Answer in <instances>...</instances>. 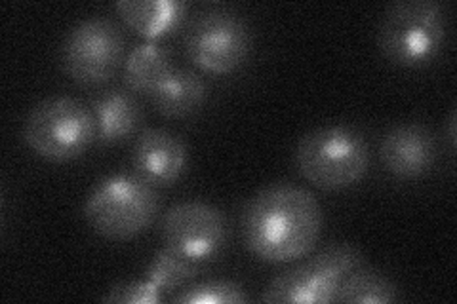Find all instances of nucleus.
Wrapping results in <instances>:
<instances>
[{
    "label": "nucleus",
    "instance_id": "f257e3e1",
    "mask_svg": "<svg viewBox=\"0 0 457 304\" xmlns=\"http://www.w3.org/2000/svg\"><path fill=\"white\" fill-rule=\"evenodd\" d=\"M322 208L303 186L275 183L262 188L242 215L246 248L265 263H292L317 245Z\"/></svg>",
    "mask_w": 457,
    "mask_h": 304
},
{
    "label": "nucleus",
    "instance_id": "6ab92c4d",
    "mask_svg": "<svg viewBox=\"0 0 457 304\" xmlns=\"http://www.w3.org/2000/svg\"><path fill=\"white\" fill-rule=\"evenodd\" d=\"M105 302H128V304H156L161 300V289L149 280L145 282H122L109 289L104 297Z\"/></svg>",
    "mask_w": 457,
    "mask_h": 304
},
{
    "label": "nucleus",
    "instance_id": "9d476101",
    "mask_svg": "<svg viewBox=\"0 0 457 304\" xmlns=\"http://www.w3.org/2000/svg\"><path fill=\"white\" fill-rule=\"evenodd\" d=\"M381 162L393 177L413 181L427 176L436 160L435 134L423 124H396L379 144Z\"/></svg>",
    "mask_w": 457,
    "mask_h": 304
},
{
    "label": "nucleus",
    "instance_id": "2eb2a0df",
    "mask_svg": "<svg viewBox=\"0 0 457 304\" xmlns=\"http://www.w3.org/2000/svg\"><path fill=\"white\" fill-rule=\"evenodd\" d=\"M174 69L170 53L154 42H143L126 55L122 77L128 88L141 95H151L168 72Z\"/></svg>",
    "mask_w": 457,
    "mask_h": 304
},
{
    "label": "nucleus",
    "instance_id": "20e7f679",
    "mask_svg": "<svg viewBox=\"0 0 457 304\" xmlns=\"http://www.w3.org/2000/svg\"><path fill=\"white\" fill-rule=\"evenodd\" d=\"M161 210L156 188L136 173H114L99 181L84 201V219L109 240L134 238L151 226Z\"/></svg>",
    "mask_w": 457,
    "mask_h": 304
},
{
    "label": "nucleus",
    "instance_id": "f3484780",
    "mask_svg": "<svg viewBox=\"0 0 457 304\" xmlns=\"http://www.w3.org/2000/svg\"><path fill=\"white\" fill-rule=\"evenodd\" d=\"M200 270H203L200 263L164 248L151 260L147 280L159 287L161 292H176V289L179 292L181 287L191 283L198 276Z\"/></svg>",
    "mask_w": 457,
    "mask_h": 304
},
{
    "label": "nucleus",
    "instance_id": "a211bd4d",
    "mask_svg": "<svg viewBox=\"0 0 457 304\" xmlns=\"http://www.w3.org/2000/svg\"><path fill=\"white\" fill-rule=\"evenodd\" d=\"M170 300L178 304H242L248 302V295L245 287L235 282L206 280L187 283Z\"/></svg>",
    "mask_w": 457,
    "mask_h": 304
},
{
    "label": "nucleus",
    "instance_id": "9b49d317",
    "mask_svg": "<svg viewBox=\"0 0 457 304\" xmlns=\"http://www.w3.org/2000/svg\"><path fill=\"white\" fill-rule=\"evenodd\" d=\"M187 144L162 127L143 132L132 151V168L137 177L154 188L174 185L187 168Z\"/></svg>",
    "mask_w": 457,
    "mask_h": 304
},
{
    "label": "nucleus",
    "instance_id": "0eeeda50",
    "mask_svg": "<svg viewBox=\"0 0 457 304\" xmlns=\"http://www.w3.org/2000/svg\"><path fill=\"white\" fill-rule=\"evenodd\" d=\"M253 46L252 29L245 18L227 8L198 12L185 31L189 60L212 75H227L245 65Z\"/></svg>",
    "mask_w": 457,
    "mask_h": 304
},
{
    "label": "nucleus",
    "instance_id": "39448f33",
    "mask_svg": "<svg viewBox=\"0 0 457 304\" xmlns=\"http://www.w3.org/2000/svg\"><path fill=\"white\" fill-rule=\"evenodd\" d=\"M23 141L50 162L75 160L97 141L94 111L75 97H48L27 114Z\"/></svg>",
    "mask_w": 457,
    "mask_h": 304
},
{
    "label": "nucleus",
    "instance_id": "ddd939ff",
    "mask_svg": "<svg viewBox=\"0 0 457 304\" xmlns=\"http://www.w3.org/2000/svg\"><path fill=\"white\" fill-rule=\"evenodd\" d=\"M149 97L162 117L185 119L203 107L206 99V84L196 72L174 67L156 84Z\"/></svg>",
    "mask_w": 457,
    "mask_h": 304
},
{
    "label": "nucleus",
    "instance_id": "4468645a",
    "mask_svg": "<svg viewBox=\"0 0 457 304\" xmlns=\"http://www.w3.org/2000/svg\"><path fill=\"white\" fill-rule=\"evenodd\" d=\"M97 143L114 144L126 141L141 124V109L132 95L112 90L94 101Z\"/></svg>",
    "mask_w": 457,
    "mask_h": 304
},
{
    "label": "nucleus",
    "instance_id": "f03ea898",
    "mask_svg": "<svg viewBox=\"0 0 457 304\" xmlns=\"http://www.w3.org/2000/svg\"><path fill=\"white\" fill-rule=\"evenodd\" d=\"M448 31V10L438 0H403L383 12L378 46L398 67H425L445 50Z\"/></svg>",
    "mask_w": 457,
    "mask_h": 304
},
{
    "label": "nucleus",
    "instance_id": "6e6552de",
    "mask_svg": "<svg viewBox=\"0 0 457 304\" xmlns=\"http://www.w3.org/2000/svg\"><path fill=\"white\" fill-rule=\"evenodd\" d=\"M124 35L107 18H90L71 29L63 42V67L79 84L107 82L122 63Z\"/></svg>",
    "mask_w": 457,
    "mask_h": 304
},
{
    "label": "nucleus",
    "instance_id": "dca6fc26",
    "mask_svg": "<svg viewBox=\"0 0 457 304\" xmlns=\"http://www.w3.org/2000/svg\"><path fill=\"white\" fill-rule=\"evenodd\" d=\"M400 299L396 283L385 274L371 268H356L339 285L336 302H362V304H389Z\"/></svg>",
    "mask_w": 457,
    "mask_h": 304
},
{
    "label": "nucleus",
    "instance_id": "423d86ee",
    "mask_svg": "<svg viewBox=\"0 0 457 304\" xmlns=\"http://www.w3.org/2000/svg\"><path fill=\"white\" fill-rule=\"evenodd\" d=\"M364 267V255L351 243L328 245L305 263L282 272L270 282L260 300L269 304L336 302L339 285L351 272Z\"/></svg>",
    "mask_w": 457,
    "mask_h": 304
},
{
    "label": "nucleus",
    "instance_id": "7ed1b4c3",
    "mask_svg": "<svg viewBox=\"0 0 457 304\" xmlns=\"http://www.w3.org/2000/svg\"><path fill=\"white\" fill-rule=\"evenodd\" d=\"M370 147L366 137L351 126H320L299 139L295 166L299 176L322 191L354 186L368 171Z\"/></svg>",
    "mask_w": 457,
    "mask_h": 304
},
{
    "label": "nucleus",
    "instance_id": "f8f14e48",
    "mask_svg": "<svg viewBox=\"0 0 457 304\" xmlns=\"http://www.w3.org/2000/svg\"><path fill=\"white\" fill-rule=\"evenodd\" d=\"M114 8L128 27L147 38L174 33L189 10L179 0H119Z\"/></svg>",
    "mask_w": 457,
    "mask_h": 304
},
{
    "label": "nucleus",
    "instance_id": "aec40b11",
    "mask_svg": "<svg viewBox=\"0 0 457 304\" xmlns=\"http://www.w3.org/2000/svg\"><path fill=\"white\" fill-rule=\"evenodd\" d=\"M450 134H448V137H450V141H452V147L455 144V112H452L450 114Z\"/></svg>",
    "mask_w": 457,
    "mask_h": 304
},
{
    "label": "nucleus",
    "instance_id": "1a4fd4ad",
    "mask_svg": "<svg viewBox=\"0 0 457 304\" xmlns=\"http://www.w3.org/2000/svg\"><path fill=\"white\" fill-rule=\"evenodd\" d=\"M161 233L164 248L195 263L216 257L227 240L225 215L206 201L187 200L168 208Z\"/></svg>",
    "mask_w": 457,
    "mask_h": 304
}]
</instances>
